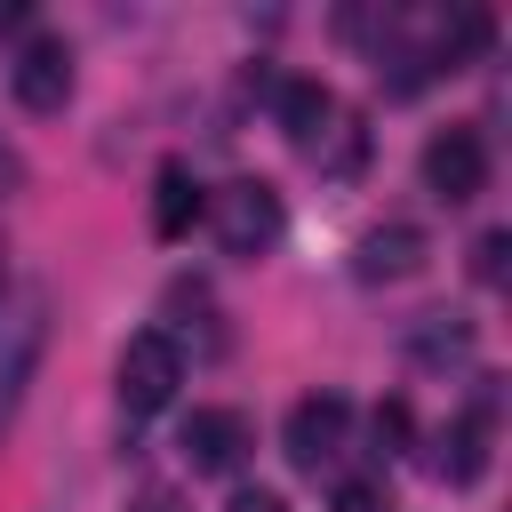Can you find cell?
Here are the masks:
<instances>
[{
  "label": "cell",
  "mask_w": 512,
  "mask_h": 512,
  "mask_svg": "<svg viewBox=\"0 0 512 512\" xmlns=\"http://www.w3.org/2000/svg\"><path fill=\"white\" fill-rule=\"evenodd\" d=\"M40 352H48V288L16 280V288H0V432L16 424Z\"/></svg>",
  "instance_id": "1"
},
{
  "label": "cell",
  "mask_w": 512,
  "mask_h": 512,
  "mask_svg": "<svg viewBox=\"0 0 512 512\" xmlns=\"http://www.w3.org/2000/svg\"><path fill=\"white\" fill-rule=\"evenodd\" d=\"M336 512H384V480H336Z\"/></svg>",
  "instance_id": "15"
},
{
  "label": "cell",
  "mask_w": 512,
  "mask_h": 512,
  "mask_svg": "<svg viewBox=\"0 0 512 512\" xmlns=\"http://www.w3.org/2000/svg\"><path fill=\"white\" fill-rule=\"evenodd\" d=\"M176 384H184V344H176L168 328H136V336L120 344V368H112L120 416H128V424H136V416H160V408L176 400Z\"/></svg>",
  "instance_id": "3"
},
{
  "label": "cell",
  "mask_w": 512,
  "mask_h": 512,
  "mask_svg": "<svg viewBox=\"0 0 512 512\" xmlns=\"http://www.w3.org/2000/svg\"><path fill=\"white\" fill-rule=\"evenodd\" d=\"M200 216L216 224L224 256H264V248L288 232V208H280V192H272L264 176H232V184H216V192L200 200Z\"/></svg>",
  "instance_id": "2"
},
{
  "label": "cell",
  "mask_w": 512,
  "mask_h": 512,
  "mask_svg": "<svg viewBox=\"0 0 512 512\" xmlns=\"http://www.w3.org/2000/svg\"><path fill=\"white\" fill-rule=\"evenodd\" d=\"M424 256H432V240H424V224H376V232H360V248H352V280H416L424 272Z\"/></svg>",
  "instance_id": "9"
},
{
  "label": "cell",
  "mask_w": 512,
  "mask_h": 512,
  "mask_svg": "<svg viewBox=\"0 0 512 512\" xmlns=\"http://www.w3.org/2000/svg\"><path fill=\"white\" fill-rule=\"evenodd\" d=\"M128 512H184V504H176V488H136Z\"/></svg>",
  "instance_id": "18"
},
{
  "label": "cell",
  "mask_w": 512,
  "mask_h": 512,
  "mask_svg": "<svg viewBox=\"0 0 512 512\" xmlns=\"http://www.w3.org/2000/svg\"><path fill=\"white\" fill-rule=\"evenodd\" d=\"M488 432H496V376H480V392H472V408L464 416H448L440 432H432V480H448V488H472L480 472H488Z\"/></svg>",
  "instance_id": "5"
},
{
  "label": "cell",
  "mask_w": 512,
  "mask_h": 512,
  "mask_svg": "<svg viewBox=\"0 0 512 512\" xmlns=\"http://www.w3.org/2000/svg\"><path fill=\"white\" fill-rule=\"evenodd\" d=\"M504 256H512V232H480V240H472V280L496 288V280H504Z\"/></svg>",
  "instance_id": "14"
},
{
  "label": "cell",
  "mask_w": 512,
  "mask_h": 512,
  "mask_svg": "<svg viewBox=\"0 0 512 512\" xmlns=\"http://www.w3.org/2000/svg\"><path fill=\"white\" fill-rule=\"evenodd\" d=\"M176 448H184V464L192 472H240L248 464V448H256V424L240 416V408H192L184 424H176Z\"/></svg>",
  "instance_id": "7"
},
{
  "label": "cell",
  "mask_w": 512,
  "mask_h": 512,
  "mask_svg": "<svg viewBox=\"0 0 512 512\" xmlns=\"http://www.w3.org/2000/svg\"><path fill=\"white\" fill-rule=\"evenodd\" d=\"M288 464L296 472H328L336 456H344V440H352V400L344 392H304L296 408H288Z\"/></svg>",
  "instance_id": "6"
},
{
  "label": "cell",
  "mask_w": 512,
  "mask_h": 512,
  "mask_svg": "<svg viewBox=\"0 0 512 512\" xmlns=\"http://www.w3.org/2000/svg\"><path fill=\"white\" fill-rule=\"evenodd\" d=\"M8 96H16L24 112H64V104H72V48H64L56 32H32V40L16 48V64H8Z\"/></svg>",
  "instance_id": "8"
},
{
  "label": "cell",
  "mask_w": 512,
  "mask_h": 512,
  "mask_svg": "<svg viewBox=\"0 0 512 512\" xmlns=\"http://www.w3.org/2000/svg\"><path fill=\"white\" fill-rule=\"evenodd\" d=\"M272 112H280V128H288L296 152H320V136L336 128V96L320 80H280L272 88Z\"/></svg>",
  "instance_id": "10"
},
{
  "label": "cell",
  "mask_w": 512,
  "mask_h": 512,
  "mask_svg": "<svg viewBox=\"0 0 512 512\" xmlns=\"http://www.w3.org/2000/svg\"><path fill=\"white\" fill-rule=\"evenodd\" d=\"M224 512H296V504H288V496H272V488H240Z\"/></svg>",
  "instance_id": "16"
},
{
  "label": "cell",
  "mask_w": 512,
  "mask_h": 512,
  "mask_svg": "<svg viewBox=\"0 0 512 512\" xmlns=\"http://www.w3.org/2000/svg\"><path fill=\"white\" fill-rule=\"evenodd\" d=\"M368 424H376V448H384V456H400V448H408V432H416V424H408V400H376V416H368Z\"/></svg>",
  "instance_id": "13"
},
{
  "label": "cell",
  "mask_w": 512,
  "mask_h": 512,
  "mask_svg": "<svg viewBox=\"0 0 512 512\" xmlns=\"http://www.w3.org/2000/svg\"><path fill=\"white\" fill-rule=\"evenodd\" d=\"M16 32H32V0H0V40H16Z\"/></svg>",
  "instance_id": "17"
},
{
  "label": "cell",
  "mask_w": 512,
  "mask_h": 512,
  "mask_svg": "<svg viewBox=\"0 0 512 512\" xmlns=\"http://www.w3.org/2000/svg\"><path fill=\"white\" fill-rule=\"evenodd\" d=\"M424 192L440 208H464V200L488 192V136L472 120H448V128L424 136Z\"/></svg>",
  "instance_id": "4"
},
{
  "label": "cell",
  "mask_w": 512,
  "mask_h": 512,
  "mask_svg": "<svg viewBox=\"0 0 512 512\" xmlns=\"http://www.w3.org/2000/svg\"><path fill=\"white\" fill-rule=\"evenodd\" d=\"M192 216H200L192 168H184V160H160V168H152V232H160V240H184Z\"/></svg>",
  "instance_id": "12"
},
{
  "label": "cell",
  "mask_w": 512,
  "mask_h": 512,
  "mask_svg": "<svg viewBox=\"0 0 512 512\" xmlns=\"http://www.w3.org/2000/svg\"><path fill=\"white\" fill-rule=\"evenodd\" d=\"M408 360H416V368H456V360H472V320H464V312H416V320H408Z\"/></svg>",
  "instance_id": "11"
}]
</instances>
